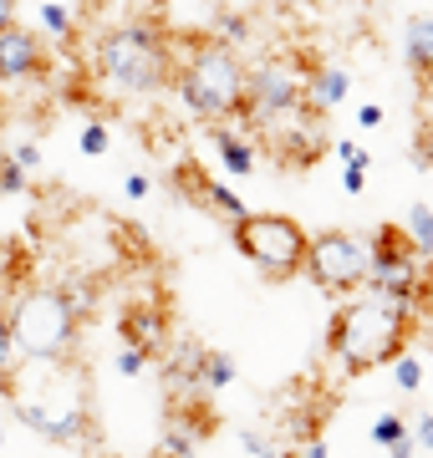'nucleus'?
Listing matches in <instances>:
<instances>
[{
  "instance_id": "nucleus-1",
  "label": "nucleus",
  "mask_w": 433,
  "mask_h": 458,
  "mask_svg": "<svg viewBox=\"0 0 433 458\" xmlns=\"http://www.w3.org/2000/svg\"><path fill=\"white\" fill-rule=\"evenodd\" d=\"M11 403V423L31 428L47 443H98V418H92V393L87 377L72 357L26 361V372H11L0 382Z\"/></svg>"
},
{
  "instance_id": "nucleus-2",
  "label": "nucleus",
  "mask_w": 433,
  "mask_h": 458,
  "mask_svg": "<svg viewBox=\"0 0 433 458\" xmlns=\"http://www.w3.org/2000/svg\"><path fill=\"white\" fill-rule=\"evenodd\" d=\"M174 66H179L174 36L153 16L107 26L92 41V77L117 98H158L164 87H174Z\"/></svg>"
},
{
  "instance_id": "nucleus-3",
  "label": "nucleus",
  "mask_w": 433,
  "mask_h": 458,
  "mask_svg": "<svg viewBox=\"0 0 433 458\" xmlns=\"http://www.w3.org/2000/svg\"><path fill=\"white\" fill-rule=\"evenodd\" d=\"M413 321H418L413 311H403L393 301H378V295L342 301L332 311V327H327V357L347 377L378 372L413 342Z\"/></svg>"
},
{
  "instance_id": "nucleus-4",
  "label": "nucleus",
  "mask_w": 433,
  "mask_h": 458,
  "mask_svg": "<svg viewBox=\"0 0 433 458\" xmlns=\"http://www.w3.org/2000/svg\"><path fill=\"white\" fill-rule=\"evenodd\" d=\"M245 82H250V66L240 62V51L215 41V36L194 41L183 51V62L174 66V87H179L183 107L200 117L204 128L245 117Z\"/></svg>"
},
{
  "instance_id": "nucleus-5",
  "label": "nucleus",
  "mask_w": 433,
  "mask_h": 458,
  "mask_svg": "<svg viewBox=\"0 0 433 458\" xmlns=\"http://www.w3.org/2000/svg\"><path fill=\"white\" fill-rule=\"evenodd\" d=\"M11 336H16L21 361H47V357H77L82 342V316L72 311V301L62 285H26L11 301Z\"/></svg>"
},
{
  "instance_id": "nucleus-6",
  "label": "nucleus",
  "mask_w": 433,
  "mask_h": 458,
  "mask_svg": "<svg viewBox=\"0 0 433 458\" xmlns=\"http://www.w3.org/2000/svg\"><path fill=\"white\" fill-rule=\"evenodd\" d=\"M230 240L266 280H296L301 265H306V245H311V234L291 214H250V209L230 225Z\"/></svg>"
},
{
  "instance_id": "nucleus-7",
  "label": "nucleus",
  "mask_w": 433,
  "mask_h": 458,
  "mask_svg": "<svg viewBox=\"0 0 433 458\" xmlns=\"http://www.w3.org/2000/svg\"><path fill=\"white\" fill-rule=\"evenodd\" d=\"M372 265H367L362 291L378 301H393L403 311L418 316V295H423V255L408 245L403 225H378L372 234Z\"/></svg>"
},
{
  "instance_id": "nucleus-8",
  "label": "nucleus",
  "mask_w": 433,
  "mask_h": 458,
  "mask_svg": "<svg viewBox=\"0 0 433 458\" xmlns=\"http://www.w3.org/2000/svg\"><path fill=\"white\" fill-rule=\"evenodd\" d=\"M311 56L306 51H270L260 62L250 66V82H245V128H250L255 117L266 113H281V107H301L306 102V82H311Z\"/></svg>"
},
{
  "instance_id": "nucleus-9",
  "label": "nucleus",
  "mask_w": 433,
  "mask_h": 458,
  "mask_svg": "<svg viewBox=\"0 0 433 458\" xmlns=\"http://www.w3.org/2000/svg\"><path fill=\"white\" fill-rule=\"evenodd\" d=\"M250 138H255V143H266L285 168H311V164H321V158L332 153V138H327V128H321V113L311 107V102L255 117V123H250Z\"/></svg>"
},
{
  "instance_id": "nucleus-10",
  "label": "nucleus",
  "mask_w": 433,
  "mask_h": 458,
  "mask_svg": "<svg viewBox=\"0 0 433 458\" xmlns=\"http://www.w3.org/2000/svg\"><path fill=\"white\" fill-rule=\"evenodd\" d=\"M367 265H372V240L367 234L327 229V234H311L301 276H311L327 295H347V291H362Z\"/></svg>"
},
{
  "instance_id": "nucleus-11",
  "label": "nucleus",
  "mask_w": 433,
  "mask_h": 458,
  "mask_svg": "<svg viewBox=\"0 0 433 458\" xmlns=\"http://www.w3.org/2000/svg\"><path fill=\"white\" fill-rule=\"evenodd\" d=\"M51 51L36 31H21V26H5L0 31V82H36L47 77Z\"/></svg>"
},
{
  "instance_id": "nucleus-12",
  "label": "nucleus",
  "mask_w": 433,
  "mask_h": 458,
  "mask_svg": "<svg viewBox=\"0 0 433 458\" xmlns=\"http://www.w3.org/2000/svg\"><path fill=\"white\" fill-rule=\"evenodd\" d=\"M117 336L128 346H138V352H149V357H158L168 342V316L158 301H133V306H123V316H117Z\"/></svg>"
},
{
  "instance_id": "nucleus-13",
  "label": "nucleus",
  "mask_w": 433,
  "mask_h": 458,
  "mask_svg": "<svg viewBox=\"0 0 433 458\" xmlns=\"http://www.w3.org/2000/svg\"><path fill=\"white\" fill-rule=\"evenodd\" d=\"M179 189L189 199H200V204H209V214H219L225 225H234L240 214H245V204H240V194H234L230 183L209 179V174H200V164H183L179 168Z\"/></svg>"
},
{
  "instance_id": "nucleus-14",
  "label": "nucleus",
  "mask_w": 433,
  "mask_h": 458,
  "mask_svg": "<svg viewBox=\"0 0 433 458\" xmlns=\"http://www.w3.org/2000/svg\"><path fill=\"white\" fill-rule=\"evenodd\" d=\"M209 143H215V153H219V164H225V174H234V179L255 174L260 143H255L250 132H234L230 123H215V128H209Z\"/></svg>"
},
{
  "instance_id": "nucleus-15",
  "label": "nucleus",
  "mask_w": 433,
  "mask_h": 458,
  "mask_svg": "<svg viewBox=\"0 0 433 458\" xmlns=\"http://www.w3.org/2000/svg\"><path fill=\"white\" fill-rule=\"evenodd\" d=\"M347 87H352V77L342 72V66L317 62V66H311V82H306V102L327 117V113H336V107L347 102Z\"/></svg>"
},
{
  "instance_id": "nucleus-16",
  "label": "nucleus",
  "mask_w": 433,
  "mask_h": 458,
  "mask_svg": "<svg viewBox=\"0 0 433 458\" xmlns=\"http://www.w3.org/2000/svg\"><path fill=\"white\" fill-rule=\"evenodd\" d=\"M403 56H408V72L418 82L433 87V16H413L403 26Z\"/></svg>"
},
{
  "instance_id": "nucleus-17",
  "label": "nucleus",
  "mask_w": 433,
  "mask_h": 458,
  "mask_svg": "<svg viewBox=\"0 0 433 458\" xmlns=\"http://www.w3.org/2000/svg\"><path fill=\"white\" fill-rule=\"evenodd\" d=\"M234 382V361L225 357V352H209V346H200V361H194V393L215 397L219 387H230Z\"/></svg>"
},
{
  "instance_id": "nucleus-18",
  "label": "nucleus",
  "mask_w": 433,
  "mask_h": 458,
  "mask_svg": "<svg viewBox=\"0 0 433 458\" xmlns=\"http://www.w3.org/2000/svg\"><path fill=\"white\" fill-rule=\"evenodd\" d=\"M372 443L387 454H413V428L403 423V412H378L372 418Z\"/></svg>"
},
{
  "instance_id": "nucleus-19",
  "label": "nucleus",
  "mask_w": 433,
  "mask_h": 458,
  "mask_svg": "<svg viewBox=\"0 0 433 458\" xmlns=\"http://www.w3.org/2000/svg\"><path fill=\"white\" fill-rule=\"evenodd\" d=\"M403 234H408V245H413L423 260H433V209L429 204H413V209L403 214Z\"/></svg>"
},
{
  "instance_id": "nucleus-20",
  "label": "nucleus",
  "mask_w": 433,
  "mask_h": 458,
  "mask_svg": "<svg viewBox=\"0 0 433 458\" xmlns=\"http://www.w3.org/2000/svg\"><path fill=\"white\" fill-rule=\"evenodd\" d=\"M215 41H225V47H240V41H250V16L240 11V5H225L215 16Z\"/></svg>"
},
{
  "instance_id": "nucleus-21",
  "label": "nucleus",
  "mask_w": 433,
  "mask_h": 458,
  "mask_svg": "<svg viewBox=\"0 0 433 458\" xmlns=\"http://www.w3.org/2000/svg\"><path fill=\"white\" fill-rule=\"evenodd\" d=\"M0 194L5 199H21V194H31V168H21L11 153L0 158Z\"/></svg>"
},
{
  "instance_id": "nucleus-22",
  "label": "nucleus",
  "mask_w": 433,
  "mask_h": 458,
  "mask_svg": "<svg viewBox=\"0 0 433 458\" xmlns=\"http://www.w3.org/2000/svg\"><path fill=\"white\" fill-rule=\"evenodd\" d=\"M41 26H47L62 47H67V41H77V16H72L67 5H41Z\"/></svg>"
},
{
  "instance_id": "nucleus-23",
  "label": "nucleus",
  "mask_w": 433,
  "mask_h": 458,
  "mask_svg": "<svg viewBox=\"0 0 433 458\" xmlns=\"http://www.w3.org/2000/svg\"><path fill=\"white\" fill-rule=\"evenodd\" d=\"M387 367H393V382H398L403 393H418V387H423V367H418V357L408 352V346H403V352L387 361Z\"/></svg>"
},
{
  "instance_id": "nucleus-24",
  "label": "nucleus",
  "mask_w": 433,
  "mask_h": 458,
  "mask_svg": "<svg viewBox=\"0 0 433 458\" xmlns=\"http://www.w3.org/2000/svg\"><path fill=\"white\" fill-rule=\"evenodd\" d=\"M77 148H82L87 158H102V153L113 148V132H107V123H98V117H92V123H82V138H77Z\"/></svg>"
},
{
  "instance_id": "nucleus-25",
  "label": "nucleus",
  "mask_w": 433,
  "mask_h": 458,
  "mask_svg": "<svg viewBox=\"0 0 433 458\" xmlns=\"http://www.w3.org/2000/svg\"><path fill=\"white\" fill-rule=\"evenodd\" d=\"M21 367V352H16V336H11V321H5V311H0V382Z\"/></svg>"
},
{
  "instance_id": "nucleus-26",
  "label": "nucleus",
  "mask_w": 433,
  "mask_h": 458,
  "mask_svg": "<svg viewBox=\"0 0 433 458\" xmlns=\"http://www.w3.org/2000/svg\"><path fill=\"white\" fill-rule=\"evenodd\" d=\"M149 352H138V346H128L123 342V352H117V377H143L149 372Z\"/></svg>"
},
{
  "instance_id": "nucleus-27",
  "label": "nucleus",
  "mask_w": 433,
  "mask_h": 458,
  "mask_svg": "<svg viewBox=\"0 0 433 458\" xmlns=\"http://www.w3.org/2000/svg\"><path fill=\"white\" fill-rule=\"evenodd\" d=\"M158 454H194V438H189V433H179V428L168 423L164 433H158Z\"/></svg>"
},
{
  "instance_id": "nucleus-28",
  "label": "nucleus",
  "mask_w": 433,
  "mask_h": 458,
  "mask_svg": "<svg viewBox=\"0 0 433 458\" xmlns=\"http://www.w3.org/2000/svg\"><path fill=\"white\" fill-rule=\"evenodd\" d=\"M413 164L433 174V123H429L423 132H418V143H413Z\"/></svg>"
},
{
  "instance_id": "nucleus-29",
  "label": "nucleus",
  "mask_w": 433,
  "mask_h": 458,
  "mask_svg": "<svg viewBox=\"0 0 433 458\" xmlns=\"http://www.w3.org/2000/svg\"><path fill=\"white\" fill-rule=\"evenodd\" d=\"M413 448H433V412H418V423H413Z\"/></svg>"
},
{
  "instance_id": "nucleus-30",
  "label": "nucleus",
  "mask_w": 433,
  "mask_h": 458,
  "mask_svg": "<svg viewBox=\"0 0 433 458\" xmlns=\"http://www.w3.org/2000/svg\"><path fill=\"white\" fill-rule=\"evenodd\" d=\"M11 158H16L21 168H31V174H36V168H41V148H36V143H21V148H11Z\"/></svg>"
},
{
  "instance_id": "nucleus-31",
  "label": "nucleus",
  "mask_w": 433,
  "mask_h": 458,
  "mask_svg": "<svg viewBox=\"0 0 433 458\" xmlns=\"http://www.w3.org/2000/svg\"><path fill=\"white\" fill-rule=\"evenodd\" d=\"M149 189H153V183L143 179V174H128V179H123V194L133 199V204H138V199H149Z\"/></svg>"
},
{
  "instance_id": "nucleus-32",
  "label": "nucleus",
  "mask_w": 433,
  "mask_h": 458,
  "mask_svg": "<svg viewBox=\"0 0 433 458\" xmlns=\"http://www.w3.org/2000/svg\"><path fill=\"white\" fill-rule=\"evenodd\" d=\"M378 123H383V107L378 102H362L357 107V128H378Z\"/></svg>"
},
{
  "instance_id": "nucleus-33",
  "label": "nucleus",
  "mask_w": 433,
  "mask_h": 458,
  "mask_svg": "<svg viewBox=\"0 0 433 458\" xmlns=\"http://www.w3.org/2000/svg\"><path fill=\"white\" fill-rule=\"evenodd\" d=\"M240 448H245V454H270V438H260V433L245 428V433H240Z\"/></svg>"
},
{
  "instance_id": "nucleus-34",
  "label": "nucleus",
  "mask_w": 433,
  "mask_h": 458,
  "mask_svg": "<svg viewBox=\"0 0 433 458\" xmlns=\"http://www.w3.org/2000/svg\"><path fill=\"white\" fill-rule=\"evenodd\" d=\"M418 311H433V265L423 270V295H418Z\"/></svg>"
},
{
  "instance_id": "nucleus-35",
  "label": "nucleus",
  "mask_w": 433,
  "mask_h": 458,
  "mask_svg": "<svg viewBox=\"0 0 433 458\" xmlns=\"http://www.w3.org/2000/svg\"><path fill=\"white\" fill-rule=\"evenodd\" d=\"M16 26V0H0V31Z\"/></svg>"
},
{
  "instance_id": "nucleus-36",
  "label": "nucleus",
  "mask_w": 433,
  "mask_h": 458,
  "mask_svg": "<svg viewBox=\"0 0 433 458\" xmlns=\"http://www.w3.org/2000/svg\"><path fill=\"white\" fill-rule=\"evenodd\" d=\"M332 153H336V158H342V164H347L352 153H357V143H352V138H336V143H332Z\"/></svg>"
}]
</instances>
